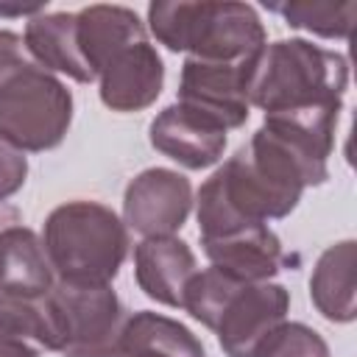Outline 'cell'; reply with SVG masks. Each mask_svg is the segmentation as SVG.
Masks as SVG:
<instances>
[{
	"label": "cell",
	"instance_id": "obj_1",
	"mask_svg": "<svg viewBox=\"0 0 357 357\" xmlns=\"http://www.w3.org/2000/svg\"><path fill=\"white\" fill-rule=\"evenodd\" d=\"M42 245L56 282L112 284L128 257L123 218L98 201H67L45 218Z\"/></svg>",
	"mask_w": 357,
	"mask_h": 357
},
{
	"label": "cell",
	"instance_id": "obj_2",
	"mask_svg": "<svg viewBox=\"0 0 357 357\" xmlns=\"http://www.w3.org/2000/svg\"><path fill=\"white\" fill-rule=\"evenodd\" d=\"M148 31L173 53L206 61H240L268 45L265 25L248 3L159 0L148 6Z\"/></svg>",
	"mask_w": 357,
	"mask_h": 357
},
{
	"label": "cell",
	"instance_id": "obj_3",
	"mask_svg": "<svg viewBox=\"0 0 357 357\" xmlns=\"http://www.w3.org/2000/svg\"><path fill=\"white\" fill-rule=\"evenodd\" d=\"M349 61L310 39H276L262 47L251 75V106L265 114L321 103H343Z\"/></svg>",
	"mask_w": 357,
	"mask_h": 357
},
{
	"label": "cell",
	"instance_id": "obj_4",
	"mask_svg": "<svg viewBox=\"0 0 357 357\" xmlns=\"http://www.w3.org/2000/svg\"><path fill=\"white\" fill-rule=\"evenodd\" d=\"M73 95L47 70L28 64L0 84V137L22 153H42L67 137Z\"/></svg>",
	"mask_w": 357,
	"mask_h": 357
},
{
	"label": "cell",
	"instance_id": "obj_5",
	"mask_svg": "<svg viewBox=\"0 0 357 357\" xmlns=\"http://www.w3.org/2000/svg\"><path fill=\"white\" fill-rule=\"evenodd\" d=\"M61 321V357H120L123 326L128 310L112 290V284H64L56 282L50 290Z\"/></svg>",
	"mask_w": 357,
	"mask_h": 357
},
{
	"label": "cell",
	"instance_id": "obj_6",
	"mask_svg": "<svg viewBox=\"0 0 357 357\" xmlns=\"http://www.w3.org/2000/svg\"><path fill=\"white\" fill-rule=\"evenodd\" d=\"M257 56L240 59V61H206V59L187 56L181 64L176 103L209 117L223 131L245 126L248 112H251L248 92H251V75L257 67Z\"/></svg>",
	"mask_w": 357,
	"mask_h": 357
},
{
	"label": "cell",
	"instance_id": "obj_7",
	"mask_svg": "<svg viewBox=\"0 0 357 357\" xmlns=\"http://www.w3.org/2000/svg\"><path fill=\"white\" fill-rule=\"evenodd\" d=\"M192 209L190 178L170 167H148L137 173L123 195L126 229L145 237H173Z\"/></svg>",
	"mask_w": 357,
	"mask_h": 357
},
{
	"label": "cell",
	"instance_id": "obj_8",
	"mask_svg": "<svg viewBox=\"0 0 357 357\" xmlns=\"http://www.w3.org/2000/svg\"><path fill=\"white\" fill-rule=\"evenodd\" d=\"M290 293L276 282L240 284L223 304L215 335L226 357H251L257 343L282 321H287Z\"/></svg>",
	"mask_w": 357,
	"mask_h": 357
},
{
	"label": "cell",
	"instance_id": "obj_9",
	"mask_svg": "<svg viewBox=\"0 0 357 357\" xmlns=\"http://www.w3.org/2000/svg\"><path fill=\"white\" fill-rule=\"evenodd\" d=\"M226 134L218 123L181 103H170L151 123V145L187 170L218 165L226 151Z\"/></svg>",
	"mask_w": 357,
	"mask_h": 357
},
{
	"label": "cell",
	"instance_id": "obj_10",
	"mask_svg": "<svg viewBox=\"0 0 357 357\" xmlns=\"http://www.w3.org/2000/svg\"><path fill=\"white\" fill-rule=\"evenodd\" d=\"M165 64L145 39L120 50L98 75V92L112 112H142L162 95Z\"/></svg>",
	"mask_w": 357,
	"mask_h": 357
},
{
	"label": "cell",
	"instance_id": "obj_11",
	"mask_svg": "<svg viewBox=\"0 0 357 357\" xmlns=\"http://www.w3.org/2000/svg\"><path fill=\"white\" fill-rule=\"evenodd\" d=\"M198 273L192 248L173 237H145L134 248V279L156 304L181 310L187 282Z\"/></svg>",
	"mask_w": 357,
	"mask_h": 357
},
{
	"label": "cell",
	"instance_id": "obj_12",
	"mask_svg": "<svg viewBox=\"0 0 357 357\" xmlns=\"http://www.w3.org/2000/svg\"><path fill=\"white\" fill-rule=\"evenodd\" d=\"M148 31L145 22L137 17L134 8L128 6H109V3H95L81 11H75V42L81 50L84 64L89 73L100 75V70L128 45L145 42Z\"/></svg>",
	"mask_w": 357,
	"mask_h": 357
},
{
	"label": "cell",
	"instance_id": "obj_13",
	"mask_svg": "<svg viewBox=\"0 0 357 357\" xmlns=\"http://www.w3.org/2000/svg\"><path fill=\"white\" fill-rule=\"evenodd\" d=\"M212 268L223 271L237 282H271L282 268V243L268 223L248 226L223 237L201 240Z\"/></svg>",
	"mask_w": 357,
	"mask_h": 357
},
{
	"label": "cell",
	"instance_id": "obj_14",
	"mask_svg": "<svg viewBox=\"0 0 357 357\" xmlns=\"http://www.w3.org/2000/svg\"><path fill=\"white\" fill-rule=\"evenodd\" d=\"M53 284L56 276L36 231L22 223L6 229L0 234V296L42 298Z\"/></svg>",
	"mask_w": 357,
	"mask_h": 357
},
{
	"label": "cell",
	"instance_id": "obj_15",
	"mask_svg": "<svg viewBox=\"0 0 357 357\" xmlns=\"http://www.w3.org/2000/svg\"><path fill=\"white\" fill-rule=\"evenodd\" d=\"M25 50L36 67L47 73H61L78 84H92L95 75L81 59L75 42V14L70 11H42L25 22L22 33Z\"/></svg>",
	"mask_w": 357,
	"mask_h": 357
},
{
	"label": "cell",
	"instance_id": "obj_16",
	"mask_svg": "<svg viewBox=\"0 0 357 357\" xmlns=\"http://www.w3.org/2000/svg\"><path fill=\"white\" fill-rule=\"evenodd\" d=\"M354 296V240H340L318 257L310 276V298L326 321L351 324L357 318Z\"/></svg>",
	"mask_w": 357,
	"mask_h": 357
},
{
	"label": "cell",
	"instance_id": "obj_17",
	"mask_svg": "<svg viewBox=\"0 0 357 357\" xmlns=\"http://www.w3.org/2000/svg\"><path fill=\"white\" fill-rule=\"evenodd\" d=\"M120 357H206L204 343L176 318L139 310L123 326Z\"/></svg>",
	"mask_w": 357,
	"mask_h": 357
},
{
	"label": "cell",
	"instance_id": "obj_18",
	"mask_svg": "<svg viewBox=\"0 0 357 357\" xmlns=\"http://www.w3.org/2000/svg\"><path fill=\"white\" fill-rule=\"evenodd\" d=\"M271 11L282 14L290 28L315 33L321 39H349L357 6L354 3H273Z\"/></svg>",
	"mask_w": 357,
	"mask_h": 357
},
{
	"label": "cell",
	"instance_id": "obj_19",
	"mask_svg": "<svg viewBox=\"0 0 357 357\" xmlns=\"http://www.w3.org/2000/svg\"><path fill=\"white\" fill-rule=\"evenodd\" d=\"M251 357H332L326 340L307 324L282 321L254 349Z\"/></svg>",
	"mask_w": 357,
	"mask_h": 357
},
{
	"label": "cell",
	"instance_id": "obj_20",
	"mask_svg": "<svg viewBox=\"0 0 357 357\" xmlns=\"http://www.w3.org/2000/svg\"><path fill=\"white\" fill-rule=\"evenodd\" d=\"M28 178V159L6 137H0V201L17 195Z\"/></svg>",
	"mask_w": 357,
	"mask_h": 357
},
{
	"label": "cell",
	"instance_id": "obj_21",
	"mask_svg": "<svg viewBox=\"0 0 357 357\" xmlns=\"http://www.w3.org/2000/svg\"><path fill=\"white\" fill-rule=\"evenodd\" d=\"M28 64H33V59L28 56L22 36L14 31H0V84Z\"/></svg>",
	"mask_w": 357,
	"mask_h": 357
},
{
	"label": "cell",
	"instance_id": "obj_22",
	"mask_svg": "<svg viewBox=\"0 0 357 357\" xmlns=\"http://www.w3.org/2000/svg\"><path fill=\"white\" fill-rule=\"evenodd\" d=\"M39 346H33L31 340L8 332L6 326H0V357H39Z\"/></svg>",
	"mask_w": 357,
	"mask_h": 357
},
{
	"label": "cell",
	"instance_id": "obj_23",
	"mask_svg": "<svg viewBox=\"0 0 357 357\" xmlns=\"http://www.w3.org/2000/svg\"><path fill=\"white\" fill-rule=\"evenodd\" d=\"M47 8V3H0V17H36Z\"/></svg>",
	"mask_w": 357,
	"mask_h": 357
},
{
	"label": "cell",
	"instance_id": "obj_24",
	"mask_svg": "<svg viewBox=\"0 0 357 357\" xmlns=\"http://www.w3.org/2000/svg\"><path fill=\"white\" fill-rule=\"evenodd\" d=\"M17 223H22L20 209H17V206H11V204H6V201H0V234H3L6 229L17 226Z\"/></svg>",
	"mask_w": 357,
	"mask_h": 357
}]
</instances>
